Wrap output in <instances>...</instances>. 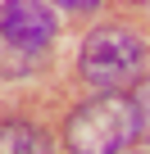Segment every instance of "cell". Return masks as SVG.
Here are the masks:
<instances>
[{"mask_svg":"<svg viewBox=\"0 0 150 154\" xmlns=\"http://www.w3.org/2000/svg\"><path fill=\"white\" fill-rule=\"evenodd\" d=\"M141 68H145V45L132 27H96L82 45V77L100 91H123L141 82Z\"/></svg>","mask_w":150,"mask_h":154,"instance_id":"2","label":"cell"},{"mask_svg":"<svg viewBox=\"0 0 150 154\" xmlns=\"http://www.w3.org/2000/svg\"><path fill=\"white\" fill-rule=\"evenodd\" d=\"M145 5H150V0H145Z\"/></svg>","mask_w":150,"mask_h":154,"instance_id":"7","label":"cell"},{"mask_svg":"<svg viewBox=\"0 0 150 154\" xmlns=\"http://www.w3.org/2000/svg\"><path fill=\"white\" fill-rule=\"evenodd\" d=\"M0 154H50L46 149V136L27 122H0Z\"/></svg>","mask_w":150,"mask_h":154,"instance_id":"4","label":"cell"},{"mask_svg":"<svg viewBox=\"0 0 150 154\" xmlns=\"http://www.w3.org/2000/svg\"><path fill=\"white\" fill-rule=\"evenodd\" d=\"M0 36H9L23 50H46L55 36L50 0H0Z\"/></svg>","mask_w":150,"mask_h":154,"instance_id":"3","label":"cell"},{"mask_svg":"<svg viewBox=\"0 0 150 154\" xmlns=\"http://www.w3.org/2000/svg\"><path fill=\"white\" fill-rule=\"evenodd\" d=\"M50 5H59V9H78V14H91L100 0H50Z\"/></svg>","mask_w":150,"mask_h":154,"instance_id":"6","label":"cell"},{"mask_svg":"<svg viewBox=\"0 0 150 154\" xmlns=\"http://www.w3.org/2000/svg\"><path fill=\"white\" fill-rule=\"evenodd\" d=\"M132 118H136V136L150 140V77H141L132 91Z\"/></svg>","mask_w":150,"mask_h":154,"instance_id":"5","label":"cell"},{"mask_svg":"<svg viewBox=\"0 0 150 154\" xmlns=\"http://www.w3.org/2000/svg\"><path fill=\"white\" fill-rule=\"evenodd\" d=\"M64 140L73 154H123L136 140L132 100H123L118 91H105V95L78 104L64 122Z\"/></svg>","mask_w":150,"mask_h":154,"instance_id":"1","label":"cell"}]
</instances>
